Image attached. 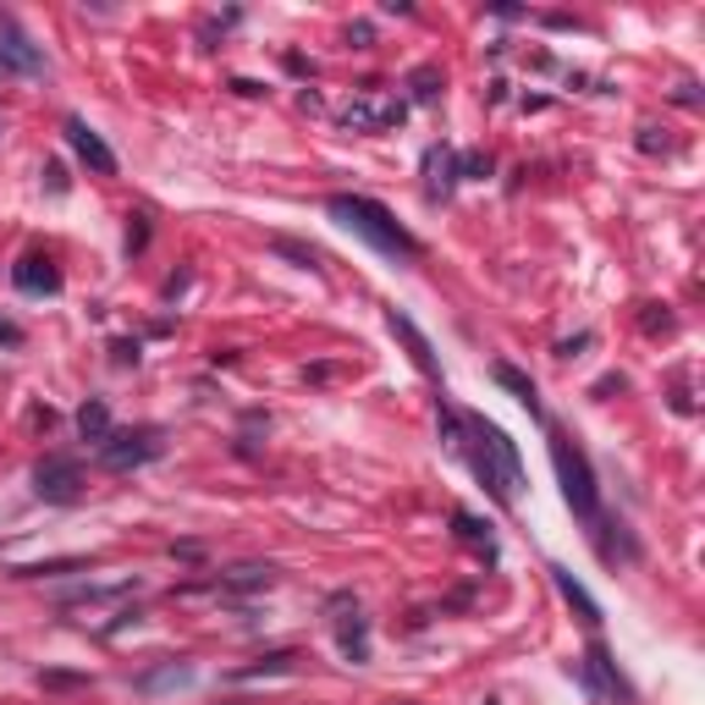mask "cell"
<instances>
[{
	"mask_svg": "<svg viewBox=\"0 0 705 705\" xmlns=\"http://www.w3.org/2000/svg\"><path fill=\"white\" fill-rule=\"evenodd\" d=\"M447 430H452V452L469 458L474 480H480L502 507H513V496H518V485H524L518 447H513L496 425H485L480 414H447Z\"/></svg>",
	"mask_w": 705,
	"mask_h": 705,
	"instance_id": "cell-1",
	"label": "cell"
},
{
	"mask_svg": "<svg viewBox=\"0 0 705 705\" xmlns=\"http://www.w3.org/2000/svg\"><path fill=\"white\" fill-rule=\"evenodd\" d=\"M436 89H441V72L436 67H419L414 72V100H436Z\"/></svg>",
	"mask_w": 705,
	"mask_h": 705,
	"instance_id": "cell-20",
	"label": "cell"
},
{
	"mask_svg": "<svg viewBox=\"0 0 705 705\" xmlns=\"http://www.w3.org/2000/svg\"><path fill=\"white\" fill-rule=\"evenodd\" d=\"M551 579H557V590H562V595H568V601L579 606V617H584V623H601V606H595V601L584 595V584H579V579H573L568 568H551Z\"/></svg>",
	"mask_w": 705,
	"mask_h": 705,
	"instance_id": "cell-16",
	"label": "cell"
},
{
	"mask_svg": "<svg viewBox=\"0 0 705 705\" xmlns=\"http://www.w3.org/2000/svg\"><path fill=\"white\" fill-rule=\"evenodd\" d=\"M40 683H51V689H78V683H89L83 672H40Z\"/></svg>",
	"mask_w": 705,
	"mask_h": 705,
	"instance_id": "cell-21",
	"label": "cell"
},
{
	"mask_svg": "<svg viewBox=\"0 0 705 705\" xmlns=\"http://www.w3.org/2000/svg\"><path fill=\"white\" fill-rule=\"evenodd\" d=\"M34 496H40V502H78V496H83V463L51 452V458L34 469Z\"/></svg>",
	"mask_w": 705,
	"mask_h": 705,
	"instance_id": "cell-5",
	"label": "cell"
},
{
	"mask_svg": "<svg viewBox=\"0 0 705 705\" xmlns=\"http://www.w3.org/2000/svg\"><path fill=\"white\" fill-rule=\"evenodd\" d=\"M551 463H557V480H562V496H568V507L579 513V524L590 529V540L606 529V507H601V485H595V469H590V458L573 447V436H562V430H551Z\"/></svg>",
	"mask_w": 705,
	"mask_h": 705,
	"instance_id": "cell-3",
	"label": "cell"
},
{
	"mask_svg": "<svg viewBox=\"0 0 705 705\" xmlns=\"http://www.w3.org/2000/svg\"><path fill=\"white\" fill-rule=\"evenodd\" d=\"M392 122H403V100H387V94H359L347 111H342V127H352V133H381V127H392Z\"/></svg>",
	"mask_w": 705,
	"mask_h": 705,
	"instance_id": "cell-7",
	"label": "cell"
},
{
	"mask_svg": "<svg viewBox=\"0 0 705 705\" xmlns=\"http://www.w3.org/2000/svg\"><path fill=\"white\" fill-rule=\"evenodd\" d=\"M78 436L94 441V447L111 436V409H105V398H89V403L78 409Z\"/></svg>",
	"mask_w": 705,
	"mask_h": 705,
	"instance_id": "cell-13",
	"label": "cell"
},
{
	"mask_svg": "<svg viewBox=\"0 0 705 705\" xmlns=\"http://www.w3.org/2000/svg\"><path fill=\"white\" fill-rule=\"evenodd\" d=\"M45 177H51V188H56V193H67V171H61V166H45Z\"/></svg>",
	"mask_w": 705,
	"mask_h": 705,
	"instance_id": "cell-24",
	"label": "cell"
},
{
	"mask_svg": "<svg viewBox=\"0 0 705 705\" xmlns=\"http://www.w3.org/2000/svg\"><path fill=\"white\" fill-rule=\"evenodd\" d=\"M0 342H23V331L18 325H0Z\"/></svg>",
	"mask_w": 705,
	"mask_h": 705,
	"instance_id": "cell-25",
	"label": "cell"
},
{
	"mask_svg": "<svg viewBox=\"0 0 705 705\" xmlns=\"http://www.w3.org/2000/svg\"><path fill=\"white\" fill-rule=\"evenodd\" d=\"M94 458H100V469L127 474V469H138V463L160 458V430H155V425H138V430H111V436L94 447Z\"/></svg>",
	"mask_w": 705,
	"mask_h": 705,
	"instance_id": "cell-4",
	"label": "cell"
},
{
	"mask_svg": "<svg viewBox=\"0 0 705 705\" xmlns=\"http://www.w3.org/2000/svg\"><path fill=\"white\" fill-rule=\"evenodd\" d=\"M584 678L595 683V694H606V700H634L628 694V683L617 678V667H612V656L601 650V645H590V656H584Z\"/></svg>",
	"mask_w": 705,
	"mask_h": 705,
	"instance_id": "cell-12",
	"label": "cell"
},
{
	"mask_svg": "<svg viewBox=\"0 0 705 705\" xmlns=\"http://www.w3.org/2000/svg\"><path fill=\"white\" fill-rule=\"evenodd\" d=\"M67 144L78 149V160H83L94 177H116V155H111V144H105L83 116H67Z\"/></svg>",
	"mask_w": 705,
	"mask_h": 705,
	"instance_id": "cell-8",
	"label": "cell"
},
{
	"mask_svg": "<svg viewBox=\"0 0 705 705\" xmlns=\"http://www.w3.org/2000/svg\"><path fill=\"white\" fill-rule=\"evenodd\" d=\"M171 683H193V667H177V661H171V667H160V672H144V678H138V689H144V694L171 689Z\"/></svg>",
	"mask_w": 705,
	"mask_h": 705,
	"instance_id": "cell-18",
	"label": "cell"
},
{
	"mask_svg": "<svg viewBox=\"0 0 705 705\" xmlns=\"http://www.w3.org/2000/svg\"><path fill=\"white\" fill-rule=\"evenodd\" d=\"M430 199H441L447 188H452V177H458V160H452V149H430Z\"/></svg>",
	"mask_w": 705,
	"mask_h": 705,
	"instance_id": "cell-17",
	"label": "cell"
},
{
	"mask_svg": "<svg viewBox=\"0 0 705 705\" xmlns=\"http://www.w3.org/2000/svg\"><path fill=\"white\" fill-rule=\"evenodd\" d=\"M221 584H226V590H270V584H276V568H270V562H243V568H232Z\"/></svg>",
	"mask_w": 705,
	"mask_h": 705,
	"instance_id": "cell-14",
	"label": "cell"
},
{
	"mask_svg": "<svg viewBox=\"0 0 705 705\" xmlns=\"http://www.w3.org/2000/svg\"><path fill=\"white\" fill-rule=\"evenodd\" d=\"M12 281H18V292H29V298H51V292H61V270H56L51 259H40V254L18 259V265H12Z\"/></svg>",
	"mask_w": 705,
	"mask_h": 705,
	"instance_id": "cell-10",
	"label": "cell"
},
{
	"mask_svg": "<svg viewBox=\"0 0 705 705\" xmlns=\"http://www.w3.org/2000/svg\"><path fill=\"white\" fill-rule=\"evenodd\" d=\"M0 72H12V78H45V51L18 23H0Z\"/></svg>",
	"mask_w": 705,
	"mask_h": 705,
	"instance_id": "cell-6",
	"label": "cell"
},
{
	"mask_svg": "<svg viewBox=\"0 0 705 705\" xmlns=\"http://www.w3.org/2000/svg\"><path fill=\"white\" fill-rule=\"evenodd\" d=\"M331 221L336 226H347L352 237H365L376 254H387V259H419L425 248H419V237L414 232H403L398 226V215L387 210V204H376V199H365V193H331Z\"/></svg>",
	"mask_w": 705,
	"mask_h": 705,
	"instance_id": "cell-2",
	"label": "cell"
},
{
	"mask_svg": "<svg viewBox=\"0 0 705 705\" xmlns=\"http://www.w3.org/2000/svg\"><path fill=\"white\" fill-rule=\"evenodd\" d=\"M496 381H502V387H507V392H513V398L529 409V414H540V392H535V381H529L524 370H513V365H496Z\"/></svg>",
	"mask_w": 705,
	"mask_h": 705,
	"instance_id": "cell-15",
	"label": "cell"
},
{
	"mask_svg": "<svg viewBox=\"0 0 705 705\" xmlns=\"http://www.w3.org/2000/svg\"><path fill=\"white\" fill-rule=\"evenodd\" d=\"M276 248H281V254H292V259H303L309 270L320 265V254H314V248H298V243H276Z\"/></svg>",
	"mask_w": 705,
	"mask_h": 705,
	"instance_id": "cell-22",
	"label": "cell"
},
{
	"mask_svg": "<svg viewBox=\"0 0 705 705\" xmlns=\"http://www.w3.org/2000/svg\"><path fill=\"white\" fill-rule=\"evenodd\" d=\"M111 352H116V365H138V342H116Z\"/></svg>",
	"mask_w": 705,
	"mask_h": 705,
	"instance_id": "cell-23",
	"label": "cell"
},
{
	"mask_svg": "<svg viewBox=\"0 0 705 705\" xmlns=\"http://www.w3.org/2000/svg\"><path fill=\"white\" fill-rule=\"evenodd\" d=\"M336 606H342V617H336V645H342V656H347V661H370V623H365V612L347 606V601H336Z\"/></svg>",
	"mask_w": 705,
	"mask_h": 705,
	"instance_id": "cell-9",
	"label": "cell"
},
{
	"mask_svg": "<svg viewBox=\"0 0 705 705\" xmlns=\"http://www.w3.org/2000/svg\"><path fill=\"white\" fill-rule=\"evenodd\" d=\"M452 524H458V535H463V540H474V546H491V524H480L474 513H452Z\"/></svg>",
	"mask_w": 705,
	"mask_h": 705,
	"instance_id": "cell-19",
	"label": "cell"
},
{
	"mask_svg": "<svg viewBox=\"0 0 705 705\" xmlns=\"http://www.w3.org/2000/svg\"><path fill=\"white\" fill-rule=\"evenodd\" d=\"M387 325H392V336H403V347H409V359L419 365V376H436V352H430V336H425V331H419L409 314H398V309L387 314Z\"/></svg>",
	"mask_w": 705,
	"mask_h": 705,
	"instance_id": "cell-11",
	"label": "cell"
}]
</instances>
